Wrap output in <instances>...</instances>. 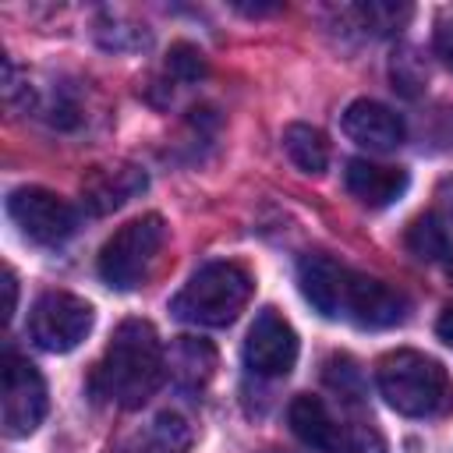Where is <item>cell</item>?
<instances>
[{
	"label": "cell",
	"mask_w": 453,
	"mask_h": 453,
	"mask_svg": "<svg viewBox=\"0 0 453 453\" xmlns=\"http://www.w3.org/2000/svg\"><path fill=\"white\" fill-rule=\"evenodd\" d=\"M163 375H166V354H163V343H159L152 322L124 319L113 329V336L92 372V389L103 400H110L124 411H134L163 386Z\"/></svg>",
	"instance_id": "1"
},
{
	"label": "cell",
	"mask_w": 453,
	"mask_h": 453,
	"mask_svg": "<svg viewBox=\"0 0 453 453\" xmlns=\"http://www.w3.org/2000/svg\"><path fill=\"white\" fill-rule=\"evenodd\" d=\"M379 393L396 414L407 418H439L453 407L449 372L421 350H393L375 368Z\"/></svg>",
	"instance_id": "2"
},
{
	"label": "cell",
	"mask_w": 453,
	"mask_h": 453,
	"mask_svg": "<svg viewBox=\"0 0 453 453\" xmlns=\"http://www.w3.org/2000/svg\"><path fill=\"white\" fill-rule=\"evenodd\" d=\"M255 294V280L241 262H205L170 301V311L191 326H230Z\"/></svg>",
	"instance_id": "3"
},
{
	"label": "cell",
	"mask_w": 453,
	"mask_h": 453,
	"mask_svg": "<svg viewBox=\"0 0 453 453\" xmlns=\"http://www.w3.org/2000/svg\"><path fill=\"white\" fill-rule=\"evenodd\" d=\"M166 241V223L159 212H145L127 219L113 237L99 248V276L113 290H134L149 280Z\"/></svg>",
	"instance_id": "4"
},
{
	"label": "cell",
	"mask_w": 453,
	"mask_h": 453,
	"mask_svg": "<svg viewBox=\"0 0 453 453\" xmlns=\"http://www.w3.org/2000/svg\"><path fill=\"white\" fill-rule=\"evenodd\" d=\"M92 322H96L92 304L67 290H46L28 311V333L50 354L74 350L92 333Z\"/></svg>",
	"instance_id": "5"
},
{
	"label": "cell",
	"mask_w": 453,
	"mask_h": 453,
	"mask_svg": "<svg viewBox=\"0 0 453 453\" xmlns=\"http://www.w3.org/2000/svg\"><path fill=\"white\" fill-rule=\"evenodd\" d=\"M46 382L39 368L14 350L4 354V393H0V425L7 439L32 435L46 418Z\"/></svg>",
	"instance_id": "6"
},
{
	"label": "cell",
	"mask_w": 453,
	"mask_h": 453,
	"mask_svg": "<svg viewBox=\"0 0 453 453\" xmlns=\"http://www.w3.org/2000/svg\"><path fill=\"white\" fill-rule=\"evenodd\" d=\"M7 216L14 219V226L21 230L25 241L42 244V248H57L78 230L74 209L60 195L35 188V184L14 188L7 195Z\"/></svg>",
	"instance_id": "7"
},
{
	"label": "cell",
	"mask_w": 453,
	"mask_h": 453,
	"mask_svg": "<svg viewBox=\"0 0 453 453\" xmlns=\"http://www.w3.org/2000/svg\"><path fill=\"white\" fill-rule=\"evenodd\" d=\"M407 294L375 280V276H365V273H354L347 269V283H343V301H340V319L361 326V329H386V326H396L407 319Z\"/></svg>",
	"instance_id": "8"
},
{
	"label": "cell",
	"mask_w": 453,
	"mask_h": 453,
	"mask_svg": "<svg viewBox=\"0 0 453 453\" xmlns=\"http://www.w3.org/2000/svg\"><path fill=\"white\" fill-rule=\"evenodd\" d=\"M294 361H297L294 326L276 308H262L244 340V365L262 379H283L290 375Z\"/></svg>",
	"instance_id": "9"
},
{
	"label": "cell",
	"mask_w": 453,
	"mask_h": 453,
	"mask_svg": "<svg viewBox=\"0 0 453 453\" xmlns=\"http://www.w3.org/2000/svg\"><path fill=\"white\" fill-rule=\"evenodd\" d=\"M343 134L368 149V152H389L403 142L407 127H403V117L396 110H389L386 103H375V99H354L347 110H343Z\"/></svg>",
	"instance_id": "10"
},
{
	"label": "cell",
	"mask_w": 453,
	"mask_h": 453,
	"mask_svg": "<svg viewBox=\"0 0 453 453\" xmlns=\"http://www.w3.org/2000/svg\"><path fill=\"white\" fill-rule=\"evenodd\" d=\"M343 184L361 205L386 209L407 191V170L386 166V163H375V159H350L347 170H343Z\"/></svg>",
	"instance_id": "11"
},
{
	"label": "cell",
	"mask_w": 453,
	"mask_h": 453,
	"mask_svg": "<svg viewBox=\"0 0 453 453\" xmlns=\"http://www.w3.org/2000/svg\"><path fill=\"white\" fill-rule=\"evenodd\" d=\"M145 173L138 166H92L88 177L81 180V202L88 212L103 216L131 202L138 191H145Z\"/></svg>",
	"instance_id": "12"
},
{
	"label": "cell",
	"mask_w": 453,
	"mask_h": 453,
	"mask_svg": "<svg viewBox=\"0 0 453 453\" xmlns=\"http://www.w3.org/2000/svg\"><path fill=\"white\" fill-rule=\"evenodd\" d=\"M343 283H347V265H340L326 255H308L297 265V287H301L304 301L326 319H340Z\"/></svg>",
	"instance_id": "13"
},
{
	"label": "cell",
	"mask_w": 453,
	"mask_h": 453,
	"mask_svg": "<svg viewBox=\"0 0 453 453\" xmlns=\"http://www.w3.org/2000/svg\"><path fill=\"white\" fill-rule=\"evenodd\" d=\"M287 418H290L294 435H297L304 446H311V449H319V453H336V449H340L347 428L333 421L329 407H326L319 396H311V393L294 396Z\"/></svg>",
	"instance_id": "14"
},
{
	"label": "cell",
	"mask_w": 453,
	"mask_h": 453,
	"mask_svg": "<svg viewBox=\"0 0 453 453\" xmlns=\"http://www.w3.org/2000/svg\"><path fill=\"white\" fill-rule=\"evenodd\" d=\"M170 372L173 379L184 386V389H202L209 379H212V368H216V350L205 343V340H195V336H180L170 350Z\"/></svg>",
	"instance_id": "15"
},
{
	"label": "cell",
	"mask_w": 453,
	"mask_h": 453,
	"mask_svg": "<svg viewBox=\"0 0 453 453\" xmlns=\"http://www.w3.org/2000/svg\"><path fill=\"white\" fill-rule=\"evenodd\" d=\"M283 149L301 173H326V166H329V142L311 124H287Z\"/></svg>",
	"instance_id": "16"
},
{
	"label": "cell",
	"mask_w": 453,
	"mask_h": 453,
	"mask_svg": "<svg viewBox=\"0 0 453 453\" xmlns=\"http://www.w3.org/2000/svg\"><path fill=\"white\" fill-rule=\"evenodd\" d=\"M407 248H411V255L421 258V262H435V258L449 255V237H446L442 219L432 216V212L418 216V219L407 226Z\"/></svg>",
	"instance_id": "17"
},
{
	"label": "cell",
	"mask_w": 453,
	"mask_h": 453,
	"mask_svg": "<svg viewBox=\"0 0 453 453\" xmlns=\"http://www.w3.org/2000/svg\"><path fill=\"white\" fill-rule=\"evenodd\" d=\"M152 446L159 453H188V446H191L188 421L180 414H173V411H163L156 418V425H152Z\"/></svg>",
	"instance_id": "18"
},
{
	"label": "cell",
	"mask_w": 453,
	"mask_h": 453,
	"mask_svg": "<svg viewBox=\"0 0 453 453\" xmlns=\"http://www.w3.org/2000/svg\"><path fill=\"white\" fill-rule=\"evenodd\" d=\"M357 14L372 32H393L411 18V7H403V4L400 7L396 4H361Z\"/></svg>",
	"instance_id": "19"
},
{
	"label": "cell",
	"mask_w": 453,
	"mask_h": 453,
	"mask_svg": "<svg viewBox=\"0 0 453 453\" xmlns=\"http://www.w3.org/2000/svg\"><path fill=\"white\" fill-rule=\"evenodd\" d=\"M166 67H170V74H177L184 81H195L198 74H205V60L198 53V46H191V42H173L170 57H166Z\"/></svg>",
	"instance_id": "20"
},
{
	"label": "cell",
	"mask_w": 453,
	"mask_h": 453,
	"mask_svg": "<svg viewBox=\"0 0 453 453\" xmlns=\"http://www.w3.org/2000/svg\"><path fill=\"white\" fill-rule=\"evenodd\" d=\"M336 453H386V442L375 428L368 425H357V428H347L343 432V442Z\"/></svg>",
	"instance_id": "21"
},
{
	"label": "cell",
	"mask_w": 453,
	"mask_h": 453,
	"mask_svg": "<svg viewBox=\"0 0 453 453\" xmlns=\"http://www.w3.org/2000/svg\"><path fill=\"white\" fill-rule=\"evenodd\" d=\"M435 53L442 57L446 67H453V18H442L435 28Z\"/></svg>",
	"instance_id": "22"
},
{
	"label": "cell",
	"mask_w": 453,
	"mask_h": 453,
	"mask_svg": "<svg viewBox=\"0 0 453 453\" xmlns=\"http://www.w3.org/2000/svg\"><path fill=\"white\" fill-rule=\"evenodd\" d=\"M4 290H7V301H4V319L11 322V315H14V301H18V280H14V273H11V269H4Z\"/></svg>",
	"instance_id": "23"
},
{
	"label": "cell",
	"mask_w": 453,
	"mask_h": 453,
	"mask_svg": "<svg viewBox=\"0 0 453 453\" xmlns=\"http://www.w3.org/2000/svg\"><path fill=\"white\" fill-rule=\"evenodd\" d=\"M435 333H439V340H442V343H449V347H453V308H446V311L439 315Z\"/></svg>",
	"instance_id": "24"
},
{
	"label": "cell",
	"mask_w": 453,
	"mask_h": 453,
	"mask_svg": "<svg viewBox=\"0 0 453 453\" xmlns=\"http://www.w3.org/2000/svg\"><path fill=\"white\" fill-rule=\"evenodd\" d=\"M439 205H442V209H446V212L453 216V177L439 184Z\"/></svg>",
	"instance_id": "25"
},
{
	"label": "cell",
	"mask_w": 453,
	"mask_h": 453,
	"mask_svg": "<svg viewBox=\"0 0 453 453\" xmlns=\"http://www.w3.org/2000/svg\"><path fill=\"white\" fill-rule=\"evenodd\" d=\"M446 276L453 280V248H449V255H446Z\"/></svg>",
	"instance_id": "26"
}]
</instances>
